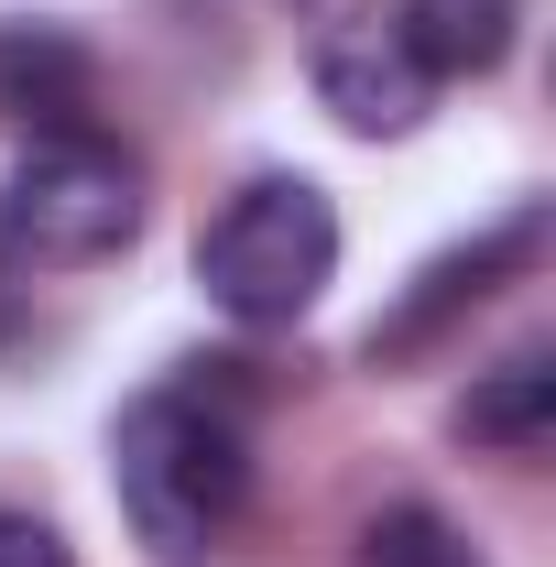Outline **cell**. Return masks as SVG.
I'll return each instance as SVG.
<instances>
[{"mask_svg": "<svg viewBox=\"0 0 556 567\" xmlns=\"http://www.w3.org/2000/svg\"><path fill=\"white\" fill-rule=\"evenodd\" d=\"M110 481H121V513H132V535L153 557L197 567L251 502V425L229 415L208 382H164V393H142L121 415Z\"/></svg>", "mask_w": 556, "mask_h": 567, "instance_id": "cell-1", "label": "cell"}, {"mask_svg": "<svg viewBox=\"0 0 556 567\" xmlns=\"http://www.w3.org/2000/svg\"><path fill=\"white\" fill-rule=\"evenodd\" d=\"M339 274V208L306 175H251L229 208L197 229V284L240 328H295Z\"/></svg>", "mask_w": 556, "mask_h": 567, "instance_id": "cell-2", "label": "cell"}, {"mask_svg": "<svg viewBox=\"0 0 556 567\" xmlns=\"http://www.w3.org/2000/svg\"><path fill=\"white\" fill-rule=\"evenodd\" d=\"M142 229V164L110 132H33L11 186H0V240L11 262H44V274H87L110 251H132Z\"/></svg>", "mask_w": 556, "mask_h": 567, "instance_id": "cell-3", "label": "cell"}, {"mask_svg": "<svg viewBox=\"0 0 556 567\" xmlns=\"http://www.w3.org/2000/svg\"><path fill=\"white\" fill-rule=\"evenodd\" d=\"M317 99L339 110L349 132L371 142H404L425 121V99H436V76L415 66V44H404V22L393 11H349L317 33Z\"/></svg>", "mask_w": 556, "mask_h": 567, "instance_id": "cell-4", "label": "cell"}, {"mask_svg": "<svg viewBox=\"0 0 556 567\" xmlns=\"http://www.w3.org/2000/svg\"><path fill=\"white\" fill-rule=\"evenodd\" d=\"M535 251H546V208H513L502 229H481L470 251H447V262H425L415 274V295L371 328V360H404V350H425L447 317H470L491 284H513V274H535Z\"/></svg>", "mask_w": 556, "mask_h": 567, "instance_id": "cell-5", "label": "cell"}, {"mask_svg": "<svg viewBox=\"0 0 556 567\" xmlns=\"http://www.w3.org/2000/svg\"><path fill=\"white\" fill-rule=\"evenodd\" d=\"M87 99H99L87 44H66L55 22H0V121H22V132H99Z\"/></svg>", "mask_w": 556, "mask_h": 567, "instance_id": "cell-6", "label": "cell"}, {"mask_svg": "<svg viewBox=\"0 0 556 567\" xmlns=\"http://www.w3.org/2000/svg\"><path fill=\"white\" fill-rule=\"evenodd\" d=\"M425 76H491L524 33V0H404L393 11Z\"/></svg>", "mask_w": 556, "mask_h": 567, "instance_id": "cell-7", "label": "cell"}, {"mask_svg": "<svg viewBox=\"0 0 556 567\" xmlns=\"http://www.w3.org/2000/svg\"><path fill=\"white\" fill-rule=\"evenodd\" d=\"M546 425H556V360L546 350H513L502 371H481L470 404H459V436H481V447H502V458H535Z\"/></svg>", "mask_w": 556, "mask_h": 567, "instance_id": "cell-8", "label": "cell"}, {"mask_svg": "<svg viewBox=\"0 0 556 567\" xmlns=\"http://www.w3.org/2000/svg\"><path fill=\"white\" fill-rule=\"evenodd\" d=\"M349 567H481V546H470L436 502H382V513L360 524Z\"/></svg>", "mask_w": 556, "mask_h": 567, "instance_id": "cell-9", "label": "cell"}, {"mask_svg": "<svg viewBox=\"0 0 556 567\" xmlns=\"http://www.w3.org/2000/svg\"><path fill=\"white\" fill-rule=\"evenodd\" d=\"M0 567H76V557H66V535L44 513H11L0 502Z\"/></svg>", "mask_w": 556, "mask_h": 567, "instance_id": "cell-10", "label": "cell"}, {"mask_svg": "<svg viewBox=\"0 0 556 567\" xmlns=\"http://www.w3.org/2000/svg\"><path fill=\"white\" fill-rule=\"evenodd\" d=\"M22 328V262H11V240H0V339Z\"/></svg>", "mask_w": 556, "mask_h": 567, "instance_id": "cell-11", "label": "cell"}]
</instances>
